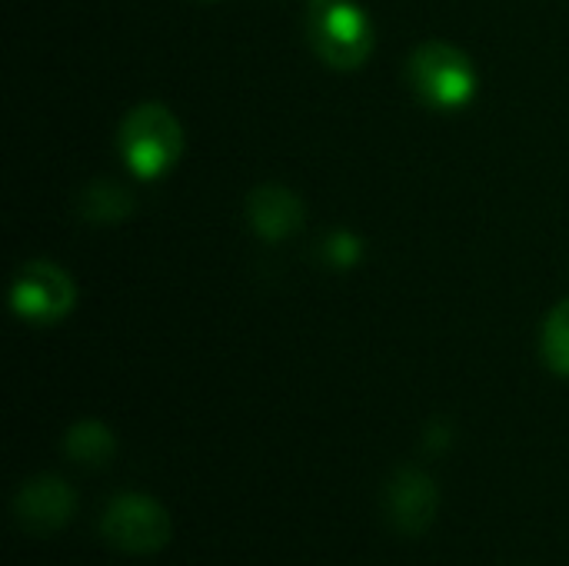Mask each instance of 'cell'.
Here are the masks:
<instances>
[{"label":"cell","instance_id":"6da1fadb","mask_svg":"<svg viewBox=\"0 0 569 566\" xmlns=\"http://www.w3.org/2000/svg\"><path fill=\"white\" fill-rule=\"evenodd\" d=\"M120 153L127 167L143 177H163L183 153V127L163 103H140L120 123Z\"/></svg>","mask_w":569,"mask_h":566},{"label":"cell","instance_id":"7a4b0ae2","mask_svg":"<svg viewBox=\"0 0 569 566\" xmlns=\"http://www.w3.org/2000/svg\"><path fill=\"white\" fill-rule=\"evenodd\" d=\"M307 37L330 67H360L373 50V20L353 0H310Z\"/></svg>","mask_w":569,"mask_h":566},{"label":"cell","instance_id":"3957f363","mask_svg":"<svg viewBox=\"0 0 569 566\" xmlns=\"http://www.w3.org/2000/svg\"><path fill=\"white\" fill-rule=\"evenodd\" d=\"M407 77H410L413 93L437 110H457V107L470 103L477 93L473 60L460 47L443 43V40L420 43L410 53Z\"/></svg>","mask_w":569,"mask_h":566},{"label":"cell","instance_id":"277c9868","mask_svg":"<svg viewBox=\"0 0 569 566\" xmlns=\"http://www.w3.org/2000/svg\"><path fill=\"white\" fill-rule=\"evenodd\" d=\"M100 534L120 554L150 557L170 540V514L150 494H117L100 517Z\"/></svg>","mask_w":569,"mask_h":566},{"label":"cell","instance_id":"5b68a950","mask_svg":"<svg viewBox=\"0 0 569 566\" xmlns=\"http://www.w3.org/2000/svg\"><path fill=\"white\" fill-rule=\"evenodd\" d=\"M77 304V287L70 274L50 260H30L20 267L10 287V307L20 320L30 324H57Z\"/></svg>","mask_w":569,"mask_h":566},{"label":"cell","instance_id":"8992f818","mask_svg":"<svg viewBox=\"0 0 569 566\" xmlns=\"http://www.w3.org/2000/svg\"><path fill=\"white\" fill-rule=\"evenodd\" d=\"M440 507V490L433 477H427L417 467H403L390 477L387 494H383V510L387 520L397 534L420 537L433 527Z\"/></svg>","mask_w":569,"mask_h":566},{"label":"cell","instance_id":"52a82bcc","mask_svg":"<svg viewBox=\"0 0 569 566\" xmlns=\"http://www.w3.org/2000/svg\"><path fill=\"white\" fill-rule=\"evenodd\" d=\"M77 510L73 487L60 477H33L13 497V514L30 534H57Z\"/></svg>","mask_w":569,"mask_h":566},{"label":"cell","instance_id":"ba28073f","mask_svg":"<svg viewBox=\"0 0 569 566\" xmlns=\"http://www.w3.org/2000/svg\"><path fill=\"white\" fill-rule=\"evenodd\" d=\"M247 217L253 230L267 240H283L303 224V203L293 190L280 183H263L253 187L247 197Z\"/></svg>","mask_w":569,"mask_h":566},{"label":"cell","instance_id":"9c48e42d","mask_svg":"<svg viewBox=\"0 0 569 566\" xmlns=\"http://www.w3.org/2000/svg\"><path fill=\"white\" fill-rule=\"evenodd\" d=\"M63 450L73 464H83V467H100L107 464L113 454H117V440L110 434L107 424L100 420H80L67 430L63 437Z\"/></svg>","mask_w":569,"mask_h":566},{"label":"cell","instance_id":"30bf717a","mask_svg":"<svg viewBox=\"0 0 569 566\" xmlns=\"http://www.w3.org/2000/svg\"><path fill=\"white\" fill-rule=\"evenodd\" d=\"M543 360L553 374L569 377V300L557 304L543 324Z\"/></svg>","mask_w":569,"mask_h":566},{"label":"cell","instance_id":"8fae6325","mask_svg":"<svg viewBox=\"0 0 569 566\" xmlns=\"http://www.w3.org/2000/svg\"><path fill=\"white\" fill-rule=\"evenodd\" d=\"M130 207H133L130 193L120 183H107V180L87 187V193L80 200V210L87 220H120V217H127Z\"/></svg>","mask_w":569,"mask_h":566},{"label":"cell","instance_id":"7c38bea8","mask_svg":"<svg viewBox=\"0 0 569 566\" xmlns=\"http://www.w3.org/2000/svg\"><path fill=\"white\" fill-rule=\"evenodd\" d=\"M323 260L337 270H347L360 260V240L347 230H333L323 244Z\"/></svg>","mask_w":569,"mask_h":566},{"label":"cell","instance_id":"4fadbf2b","mask_svg":"<svg viewBox=\"0 0 569 566\" xmlns=\"http://www.w3.org/2000/svg\"><path fill=\"white\" fill-rule=\"evenodd\" d=\"M450 440H453V434H450L443 424H433V427L427 430V444H430V450H443Z\"/></svg>","mask_w":569,"mask_h":566}]
</instances>
